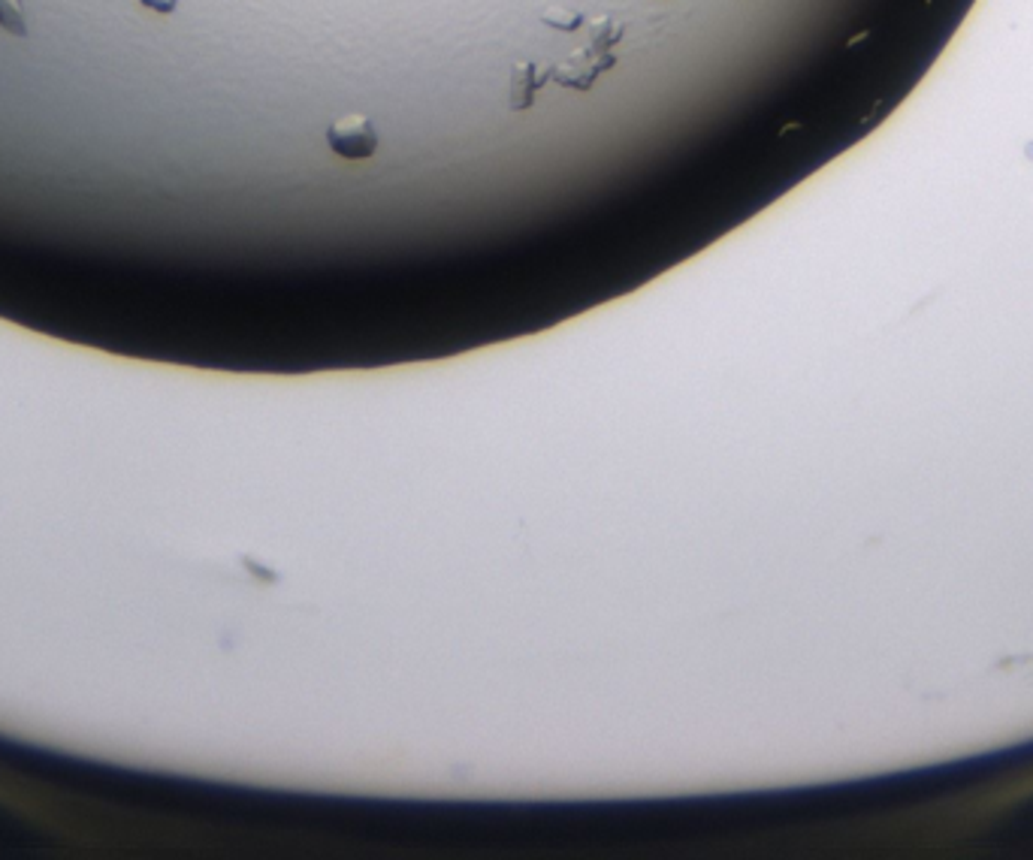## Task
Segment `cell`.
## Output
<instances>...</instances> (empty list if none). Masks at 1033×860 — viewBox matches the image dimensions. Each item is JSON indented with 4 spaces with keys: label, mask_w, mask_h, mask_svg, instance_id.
I'll use <instances>...</instances> for the list:
<instances>
[{
    "label": "cell",
    "mask_w": 1033,
    "mask_h": 860,
    "mask_svg": "<svg viewBox=\"0 0 1033 860\" xmlns=\"http://www.w3.org/2000/svg\"><path fill=\"white\" fill-rule=\"evenodd\" d=\"M145 10L157 12V15H169V12H176L179 7V0H140Z\"/></svg>",
    "instance_id": "obj_7"
},
{
    "label": "cell",
    "mask_w": 1033,
    "mask_h": 860,
    "mask_svg": "<svg viewBox=\"0 0 1033 860\" xmlns=\"http://www.w3.org/2000/svg\"><path fill=\"white\" fill-rule=\"evenodd\" d=\"M613 64H617V58H613L611 52L577 48L563 64H553L551 79H556L559 85H568V88H577V91H589L592 82H596V76L601 70H611Z\"/></svg>",
    "instance_id": "obj_2"
},
{
    "label": "cell",
    "mask_w": 1033,
    "mask_h": 860,
    "mask_svg": "<svg viewBox=\"0 0 1033 860\" xmlns=\"http://www.w3.org/2000/svg\"><path fill=\"white\" fill-rule=\"evenodd\" d=\"M551 70L538 72V67H535L532 60H520V64H514V67H511V94H508V107L514 109V112H526V109H532L538 88H544V82L551 79Z\"/></svg>",
    "instance_id": "obj_3"
},
{
    "label": "cell",
    "mask_w": 1033,
    "mask_h": 860,
    "mask_svg": "<svg viewBox=\"0 0 1033 860\" xmlns=\"http://www.w3.org/2000/svg\"><path fill=\"white\" fill-rule=\"evenodd\" d=\"M326 145L345 160H369L378 152V133L366 115H342L326 127Z\"/></svg>",
    "instance_id": "obj_1"
},
{
    "label": "cell",
    "mask_w": 1033,
    "mask_h": 860,
    "mask_svg": "<svg viewBox=\"0 0 1033 860\" xmlns=\"http://www.w3.org/2000/svg\"><path fill=\"white\" fill-rule=\"evenodd\" d=\"M620 36H623V24L613 22V19H608V15H601V19L592 22V46L589 48H596V52H608V48L620 43Z\"/></svg>",
    "instance_id": "obj_5"
},
{
    "label": "cell",
    "mask_w": 1033,
    "mask_h": 860,
    "mask_svg": "<svg viewBox=\"0 0 1033 860\" xmlns=\"http://www.w3.org/2000/svg\"><path fill=\"white\" fill-rule=\"evenodd\" d=\"M0 27L19 40H27L31 27H27V15H24V0H0Z\"/></svg>",
    "instance_id": "obj_4"
},
{
    "label": "cell",
    "mask_w": 1033,
    "mask_h": 860,
    "mask_svg": "<svg viewBox=\"0 0 1033 860\" xmlns=\"http://www.w3.org/2000/svg\"><path fill=\"white\" fill-rule=\"evenodd\" d=\"M541 22L547 24V27H556V31H577L584 24V15L568 10V7H547V10L541 12Z\"/></svg>",
    "instance_id": "obj_6"
}]
</instances>
